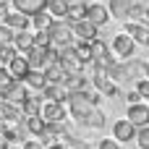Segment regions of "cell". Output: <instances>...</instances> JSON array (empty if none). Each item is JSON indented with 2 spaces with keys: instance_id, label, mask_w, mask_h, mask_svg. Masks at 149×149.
<instances>
[{
  "instance_id": "cell-1",
  "label": "cell",
  "mask_w": 149,
  "mask_h": 149,
  "mask_svg": "<svg viewBox=\"0 0 149 149\" xmlns=\"http://www.w3.org/2000/svg\"><path fill=\"white\" fill-rule=\"evenodd\" d=\"M100 92H92V89H81V92H68V97H65V105H68V110H71V115L76 118V120H84V115L92 110V107H97L100 105Z\"/></svg>"
},
{
  "instance_id": "cell-17",
  "label": "cell",
  "mask_w": 149,
  "mask_h": 149,
  "mask_svg": "<svg viewBox=\"0 0 149 149\" xmlns=\"http://www.w3.org/2000/svg\"><path fill=\"white\" fill-rule=\"evenodd\" d=\"M63 86H65L68 92H81V89H89V79H86L81 71H79V73H65Z\"/></svg>"
},
{
  "instance_id": "cell-19",
  "label": "cell",
  "mask_w": 149,
  "mask_h": 149,
  "mask_svg": "<svg viewBox=\"0 0 149 149\" xmlns=\"http://www.w3.org/2000/svg\"><path fill=\"white\" fill-rule=\"evenodd\" d=\"M45 84H47V81H45V73H42V71L29 68V73L24 76V86H26L29 92H31V89H34V92H42V89H45Z\"/></svg>"
},
{
  "instance_id": "cell-2",
  "label": "cell",
  "mask_w": 149,
  "mask_h": 149,
  "mask_svg": "<svg viewBox=\"0 0 149 149\" xmlns=\"http://www.w3.org/2000/svg\"><path fill=\"white\" fill-rule=\"evenodd\" d=\"M47 34H50V45H52L55 50L73 45V29H71L68 21H52L50 29H47Z\"/></svg>"
},
{
  "instance_id": "cell-15",
  "label": "cell",
  "mask_w": 149,
  "mask_h": 149,
  "mask_svg": "<svg viewBox=\"0 0 149 149\" xmlns=\"http://www.w3.org/2000/svg\"><path fill=\"white\" fill-rule=\"evenodd\" d=\"M5 68H8V73H10V79H13V81H24V76L29 73V63H26V58H24V55H16Z\"/></svg>"
},
{
  "instance_id": "cell-48",
  "label": "cell",
  "mask_w": 149,
  "mask_h": 149,
  "mask_svg": "<svg viewBox=\"0 0 149 149\" xmlns=\"http://www.w3.org/2000/svg\"><path fill=\"white\" fill-rule=\"evenodd\" d=\"M147 47H149V45H147Z\"/></svg>"
},
{
  "instance_id": "cell-39",
  "label": "cell",
  "mask_w": 149,
  "mask_h": 149,
  "mask_svg": "<svg viewBox=\"0 0 149 149\" xmlns=\"http://www.w3.org/2000/svg\"><path fill=\"white\" fill-rule=\"evenodd\" d=\"M126 100H128V105H136V102H141V97H139V92H136V89H131V92L126 94Z\"/></svg>"
},
{
  "instance_id": "cell-6",
  "label": "cell",
  "mask_w": 149,
  "mask_h": 149,
  "mask_svg": "<svg viewBox=\"0 0 149 149\" xmlns=\"http://www.w3.org/2000/svg\"><path fill=\"white\" fill-rule=\"evenodd\" d=\"M89 52H92V60H94V63H100L102 68H107V65L113 63V52H110V45H107V42H102L100 37H97L94 42H89Z\"/></svg>"
},
{
  "instance_id": "cell-32",
  "label": "cell",
  "mask_w": 149,
  "mask_h": 149,
  "mask_svg": "<svg viewBox=\"0 0 149 149\" xmlns=\"http://www.w3.org/2000/svg\"><path fill=\"white\" fill-rule=\"evenodd\" d=\"M144 8H147V5H144L141 0H139V3H134L126 18H128V21H141V16H144Z\"/></svg>"
},
{
  "instance_id": "cell-5",
  "label": "cell",
  "mask_w": 149,
  "mask_h": 149,
  "mask_svg": "<svg viewBox=\"0 0 149 149\" xmlns=\"http://www.w3.org/2000/svg\"><path fill=\"white\" fill-rule=\"evenodd\" d=\"M0 136L5 139V144H13V147H18V144H24V141L29 139V134H26V128H24L21 120H16V123H5L3 131H0Z\"/></svg>"
},
{
  "instance_id": "cell-14",
  "label": "cell",
  "mask_w": 149,
  "mask_h": 149,
  "mask_svg": "<svg viewBox=\"0 0 149 149\" xmlns=\"http://www.w3.org/2000/svg\"><path fill=\"white\" fill-rule=\"evenodd\" d=\"M0 97H3L5 102H13V105H21V102H24V100L29 97V89L24 86V81H13V84H10V86H8V89L3 92Z\"/></svg>"
},
{
  "instance_id": "cell-25",
  "label": "cell",
  "mask_w": 149,
  "mask_h": 149,
  "mask_svg": "<svg viewBox=\"0 0 149 149\" xmlns=\"http://www.w3.org/2000/svg\"><path fill=\"white\" fill-rule=\"evenodd\" d=\"M50 24H52V18H50V13H47V10L29 16V26H31V31H47V29H50Z\"/></svg>"
},
{
  "instance_id": "cell-8",
  "label": "cell",
  "mask_w": 149,
  "mask_h": 149,
  "mask_svg": "<svg viewBox=\"0 0 149 149\" xmlns=\"http://www.w3.org/2000/svg\"><path fill=\"white\" fill-rule=\"evenodd\" d=\"M71 29H73V37H76L79 42H94V39L100 37V29H97V26H92L86 18H84V21L71 24Z\"/></svg>"
},
{
  "instance_id": "cell-45",
  "label": "cell",
  "mask_w": 149,
  "mask_h": 149,
  "mask_svg": "<svg viewBox=\"0 0 149 149\" xmlns=\"http://www.w3.org/2000/svg\"><path fill=\"white\" fill-rule=\"evenodd\" d=\"M5 149H21V147H13V144H8V147H5Z\"/></svg>"
},
{
  "instance_id": "cell-34",
  "label": "cell",
  "mask_w": 149,
  "mask_h": 149,
  "mask_svg": "<svg viewBox=\"0 0 149 149\" xmlns=\"http://www.w3.org/2000/svg\"><path fill=\"white\" fill-rule=\"evenodd\" d=\"M10 84H13V79H10L8 68H5V65H0V94H3V92H5Z\"/></svg>"
},
{
  "instance_id": "cell-11",
  "label": "cell",
  "mask_w": 149,
  "mask_h": 149,
  "mask_svg": "<svg viewBox=\"0 0 149 149\" xmlns=\"http://www.w3.org/2000/svg\"><path fill=\"white\" fill-rule=\"evenodd\" d=\"M134 136H136V128H134L126 118H120V120H115V123H113V139H115L118 144L134 141Z\"/></svg>"
},
{
  "instance_id": "cell-29",
  "label": "cell",
  "mask_w": 149,
  "mask_h": 149,
  "mask_svg": "<svg viewBox=\"0 0 149 149\" xmlns=\"http://www.w3.org/2000/svg\"><path fill=\"white\" fill-rule=\"evenodd\" d=\"M31 47H39V50L52 47V45H50V34H47V31H31Z\"/></svg>"
},
{
  "instance_id": "cell-43",
  "label": "cell",
  "mask_w": 149,
  "mask_h": 149,
  "mask_svg": "<svg viewBox=\"0 0 149 149\" xmlns=\"http://www.w3.org/2000/svg\"><path fill=\"white\" fill-rule=\"evenodd\" d=\"M5 147H8V144H5V139L0 136V149H5Z\"/></svg>"
},
{
  "instance_id": "cell-20",
  "label": "cell",
  "mask_w": 149,
  "mask_h": 149,
  "mask_svg": "<svg viewBox=\"0 0 149 149\" xmlns=\"http://www.w3.org/2000/svg\"><path fill=\"white\" fill-rule=\"evenodd\" d=\"M86 128H105V123H107V115L100 110V107H92L86 115H84V120H81Z\"/></svg>"
},
{
  "instance_id": "cell-47",
  "label": "cell",
  "mask_w": 149,
  "mask_h": 149,
  "mask_svg": "<svg viewBox=\"0 0 149 149\" xmlns=\"http://www.w3.org/2000/svg\"><path fill=\"white\" fill-rule=\"evenodd\" d=\"M68 3H73V0H68Z\"/></svg>"
},
{
  "instance_id": "cell-18",
  "label": "cell",
  "mask_w": 149,
  "mask_h": 149,
  "mask_svg": "<svg viewBox=\"0 0 149 149\" xmlns=\"http://www.w3.org/2000/svg\"><path fill=\"white\" fill-rule=\"evenodd\" d=\"M134 3H139V0H110L105 8H107V13H110L113 18H126Z\"/></svg>"
},
{
  "instance_id": "cell-21",
  "label": "cell",
  "mask_w": 149,
  "mask_h": 149,
  "mask_svg": "<svg viewBox=\"0 0 149 149\" xmlns=\"http://www.w3.org/2000/svg\"><path fill=\"white\" fill-rule=\"evenodd\" d=\"M84 18H86V3H81V0H73V3H68L65 21H68V24H76V21H84Z\"/></svg>"
},
{
  "instance_id": "cell-23",
  "label": "cell",
  "mask_w": 149,
  "mask_h": 149,
  "mask_svg": "<svg viewBox=\"0 0 149 149\" xmlns=\"http://www.w3.org/2000/svg\"><path fill=\"white\" fill-rule=\"evenodd\" d=\"M42 73H45V81H47V84H63V79H65V71L58 65V60L50 63V65H45Z\"/></svg>"
},
{
  "instance_id": "cell-36",
  "label": "cell",
  "mask_w": 149,
  "mask_h": 149,
  "mask_svg": "<svg viewBox=\"0 0 149 149\" xmlns=\"http://www.w3.org/2000/svg\"><path fill=\"white\" fill-rule=\"evenodd\" d=\"M97 149H120V144H118L115 139H100Z\"/></svg>"
},
{
  "instance_id": "cell-31",
  "label": "cell",
  "mask_w": 149,
  "mask_h": 149,
  "mask_svg": "<svg viewBox=\"0 0 149 149\" xmlns=\"http://www.w3.org/2000/svg\"><path fill=\"white\" fill-rule=\"evenodd\" d=\"M136 144H139V149H149V126H144V128H136Z\"/></svg>"
},
{
  "instance_id": "cell-38",
  "label": "cell",
  "mask_w": 149,
  "mask_h": 149,
  "mask_svg": "<svg viewBox=\"0 0 149 149\" xmlns=\"http://www.w3.org/2000/svg\"><path fill=\"white\" fill-rule=\"evenodd\" d=\"M21 149H45V147H42L37 139H26V141L21 144Z\"/></svg>"
},
{
  "instance_id": "cell-30",
  "label": "cell",
  "mask_w": 149,
  "mask_h": 149,
  "mask_svg": "<svg viewBox=\"0 0 149 149\" xmlns=\"http://www.w3.org/2000/svg\"><path fill=\"white\" fill-rule=\"evenodd\" d=\"M16 55H18V52H16L13 45H3V47H0V65H8Z\"/></svg>"
},
{
  "instance_id": "cell-26",
  "label": "cell",
  "mask_w": 149,
  "mask_h": 149,
  "mask_svg": "<svg viewBox=\"0 0 149 149\" xmlns=\"http://www.w3.org/2000/svg\"><path fill=\"white\" fill-rule=\"evenodd\" d=\"M13 47H16V52L18 55H24L29 47H31V31L26 29V31H13V42H10Z\"/></svg>"
},
{
  "instance_id": "cell-16",
  "label": "cell",
  "mask_w": 149,
  "mask_h": 149,
  "mask_svg": "<svg viewBox=\"0 0 149 149\" xmlns=\"http://www.w3.org/2000/svg\"><path fill=\"white\" fill-rule=\"evenodd\" d=\"M65 97H68V89H65L63 84H45V89H42V100L65 105Z\"/></svg>"
},
{
  "instance_id": "cell-44",
  "label": "cell",
  "mask_w": 149,
  "mask_h": 149,
  "mask_svg": "<svg viewBox=\"0 0 149 149\" xmlns=\"http://www.w3.org/2000/svg\"><path fill=\"white\" fill-rule=\"evenodd\" d=\"M3 126H5V120H3V115H0V131H3Z\"/></svg>"
},
{
  "instance_id": "cell-27",
  "label": "cell",
  "mask_w": 149,
  "mask_h": 149,
  "mask_svg": "<svg viewBox=\"0 0 149 149\" xmlns=\"http://www.w3.org/2000/svg\"><path fill=\"white\" fill-rule=\"evenodd\" d=\"M18 107H21V115H24V118L39 115V107H42V97H31V94H29V97H26V100H24Z\"/></svg>"
},
{
  "instance_id": "cell-22",
  "label": "cell",
  "mask_w": 149,
  "mask_h": 149,
  "mask_svg": "<svg viewBox=\"0 0 149 149\" xmlns=\"http://www.w3.org/2000/svg\"><path fill=\"white\" fill-rule=\"evenodd\" d=\"M45 10L50 13V18H52V21H65V13H68V0H50Z\"/></svg>"
},
{
  "instance_id": "cell-9",
  "label": "cell",
  "mask_w": 149,
  "mask_h": 149,
  "mask_svg": "<svg viewBox=\"0 0 149 149\" xmlns=\"http://www.w3.org/2000/svg\"><path fill=\"white\" fill-rule=\"evenodd\" d=\"M0 24H5V26L13 29V31H26V29H29V16H24V13H18V10H5V13L0 16Z\"/></svg>"
},
{
  "instance_id": "cell-7",
  "label": "cell",
  "mask_w": 149,
  "mask_h": 149,
  "mask_svg": "<svg viewBox=\"0 0 149 149\" xmlns=\"http://www.w3.org/2000/svg\"><path fill=\"white\" fill-rule=\"evenodd\" d=\"M126 120L134 126V128H144L149 126V107L136 102V105H128V113H126Z\"/></svg>"
},
{
  "instance_id": "cell-10",
  "label": "cell",
  "mask_w": 149,
  "mask_h": 149,
  "mask_svg": "<svg viewBox=\"0 0 149 149\" xmlns=\"http://www.w3.org/2000/svg\"><path fill=\"white\" fill-rule=\"evenodd\" d=\"M86 21L100 29V26H105L110 21V13H107V8L102 3H92V5H86Z\"/></svg>"
},
{
  "instance_id": "cell-28",
  "label": "cell",
  "mask_w": 149,
  "mask_h": 149,
  "mask_svg": "<svg viewBox=\"0 0 149 149\" xmlns=\"http://www.w3.org/2000/svg\"><path fill=\"white\" fill-rule=\"evenodd\" d=\"M71 47H73V55H76V60H79L81 65L92 63V52H89V42H73Z\"/></svg>"
},
{
  "instance_id": "cell-35",
  "label": "cell",
  "mask_w": 149,
  "mask_h": 149,
  "mask_svg": "<svg viewBox=\"0 0 149 149\" xmlns=\"http://www.w3.org/2000/svg\"><path fill=\"white\" fill-rule=\"evenodd\" d=\"M13 42V29H8L5 24H0V47Z\"/></svg>"
},
{
  "instance_id": "cell-24",
  "label": "cell",
  "mask_w": 149,
  "mask_h": 149,
  "mask_svg": "<svg viewBox=\"0 0 149 149\" xmlns=\"http://www.w3.org/2000/svg\"><path fill=\"white\" fill-rule=\"evenodd\" d=\"M21 123H24L26 134H31V136H45V128H47V123H45V120H42L39 115H31V118H24Z\"/></svg>"
},
{
  "instance_id": "cell-42",
  "label": "cell",
  "mask_w": 149,
  "mask_h": 149,
  "mask_svg": "<svg viewBox=\"0 0 149 149\" xmlns=\"http://www.w3.org/2000/svg\"><path fill=\"white\" fill-rule=\"evenodd\" d=\"M45 149H68V147H63V144L58 141V144H50V147H45Z\"/></svg>"
},
{
  "instance_id": "cell-3",
  "label": "cell",
  "mask_w": 149,
  "mask_h": 149,
  "mask_svg": "<svg viewBox=\"0 0 149 149\" xmlns=\"http://www.w3.org/2000/svg\"><path fill=\"white\" fill-rule=\"evenodd\" d=\"M134 50H136V45H134V39H131L126 31H120V34L113 37V55H115L118 60H128V58H134Z\"/></svg>"
},
{
  "instance_id": "cell-40",
  "label": "cell",
  "mask_w": 149,
  "mask_h": 149,
  "mask_svg": "<svg viewBox=\"0 0 149 149\" xmlns=\"http://www.w3.org/2000/svg\"><path fill=\"white\" fill-rule=\"evenodd\" d=\"M141 24L149 26V8H144V16H141Z\"/></svg>"
},
{
  "instance_id": "cell-13",
  "label": "cell",
  "mask_w": 149,
  "mask_h": 149,
  "mask_svg": "<svg viewBox=\"0 0 149 149\" xmlns=\"http://www.w3.org/2000/svg\"><path fill=\"white\" fill-rule=\"evenodd\" d=\"M126 34L134 39V45H149V26H144L141 21H128Z\"/></svg>"
},
{
  "instance_id": "cell-37",
  "label": "cell",
  "mask_w": 149,
  "mask_h": 149,
  "mask_svg": "<svg viewBox=\"0 0 149 149\" xmlns=\"http://www.w3.org/2000/svg\"><path fill=\"white\" fill-rule=\"evenodd\" d=\"M136 92H139V97H149V79H141L136 84Z\"/></svg>"
},
{
  "instance_id": "cell-4",
  "label": "cell",
  "mask_w": 149,
  "mask_h": 149,
  "mask_svg": "<svg viewBox=\"0 0 149 149\" xmlns=\"http://www.w3.org/2000/svg\"><path fill=\"white\" fill-rule=\"evenodd\" d=\"M39 118H42L45 123H60V120H65V105H60V102H50V100H42Z\"/></svg>"
},
{
  "instance_id": "cell-46",
  "label": "cell",
  "mask_w": 149,
  "mask_h": 149,
  "mask_svg": "<svg viewBox=\"0 0 149 149\" xmlns=\"http://www.w3.org/2000/svg\"><path fill=\"white\" fill-rule=\"evenodd\" d=\"M147 107H149V97H147Z\"/></svg>"
},
{
  "instance_id": "cell-33",
  "label": "cell",
  "mask_w": 149,
  "mask_h": 149,
  "mask_svg": "<svg viewBox=\"0 0 149 149\" xmlns=\"http://www.w3.org/2000/svg\"><path fill=\"white\" fill-rule=\"evenodd\" d=\"M100 94H105V97H120V86H118L115 81H110V79H107V81H105V86L100 89Z\"/></svg>"
},
{
  "instance_id": "cell-41",
  "label": "cell",
  "mask_w": 149,
  "mask_h": 149,
  "mask_svg": "<svg viewBox=\"0 0 149 149\" xmlns=\"http://www.w3.org/2000/svg\"><path fill=\"white\" fill-rule=\"evenodd\" d=\"M141 71H144V79H149V60H147V63H141Z\"/></svg>"
},
{
  "instance_id": "cell-12",
  "label": "cell",
  "mask_w": 149,
  "mask_h": 149,
  "mask_svg": "<svg viewBox=\"0 0 149 149\" xmlns=\"http://www.w3.org/2000/svg\"><path fill=\"white\" fill-rule=\"evenodd\" d=\"M47 3H50V0H10L13 10H18V13H24V16L42 13V10L47 8Z\"/></svg>"
}]
</instances>
